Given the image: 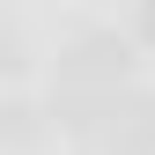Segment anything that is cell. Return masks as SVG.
I'll return each mask as SVG.
<instances>
[{
  "label": "cell",
  "mask_w": 155,
  "mask_h": 155,
  "mask_svg": "<svg viewBox=\"0 0 155 155\" xmlns=\"http://www.w3.org/2000/svg\"><path fill=\"white\" fill-rule=\"evenodd\" d=\"M140 37L155 45V0H140Z\"/></svg>",
  "instance_id": "cell-3"
},
{
  "label": "cell",
  "mask_w": 155,
  "mask_h": 155,
  "mask_svg": "<svg viewBox=\"0 0 155 155\" xmlns=\"http://www.w3.org/2000/svg\"><path fill=\"white\" fill-rule=\"evenodd\" d=\"M59 81L67 89H96V96H118V81H126V45L111 30L74 37V45L59 52Z\"/></svg>",
  "instance_id": "cell-1"
},
{
  "label": "cell",
  "mask_w": 155,
  "mask_h": 155,
  "mask_svg": "<svg viewBox=\"0 0 155 155\" xmlns=\"http://www.w3.org/2000/svg\"><path fill=\"white\" fill-rule=\"evenodd\" d=\"M111 118H118L111 133H118V148H126V155H155V96H126Z\"/></svg>",
  "instance_id": "cell-2"
}]
</instances>
